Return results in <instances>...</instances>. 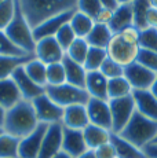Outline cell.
Returning <instances> with one entry per match:
<instances>
[{
	"label": "cell",
	"mask_w": 157,
	"mask_h": 158,
	"mask_svg": "<svg viewBox=\"0 0 157 158\" xmlns=\"http://www.w3.org/2000/svg\"><path fill=\"white\" fill-rule=\"evenodd\" d=\"M134 25V13H132L131 4H121L113 11V18H112L109 28L113 32V35L120 33L123 29Z\"/></svg>",
	"instance_id": "23"
},
{
	"label": "cell",
	"mask_w": 157,
	"mask_h": 158,
	"mask_svg": "<svg viewBox=\"0 0 157 158\" xmlns=\"http://www.w3.org/2000/svg\"><path fill=\"white\" fill-rule=\"evenodd\" d=\"M63 127V125H62ZM88 150L84 140L83 131L78 129H70L65 128L62 129V151H65L66 154H69L70 157L77 158L83 153Z\"/></svg>",
	"instance_id": "16"
},
{
	"label": "cell",
	"mask_w": 157,
	"mask_h": 158,
	"mask_svg": "<svg viewBox=\"0 0 157 158\" xmlns=\"http://www.w3.org/2000/svg\"><path fill=\"white\" fill-rule=\"evenodd\" d=\"M146 23H147V28H155L157 29V10L156 8H149L146 15Z\"/></svg>",
	"instance_id": "45"
},
{
	"label": "cell",
	"mask_w": 157,
	"mask_h": 158,
	"mask_svg": "<svg viewBox=\"0 0 157 158\" xmlns=\"http://www.w3.org/2000/svg\"><path fill=\"white\" fill-rule=\"evenodd\" d=\"M66 83L65 66L62 62L47 65V87H55Z\"/></svg>",
	"instance_id": "34"
},
{
	"label": "cell",
	"mask_w": 157,
	"mask_h": 158,
	"mask_svg": "<svg viewBox=\"0 0 157 158\" xmlns=\"http://www.w3.org/2000/svg\"><path fill=\"white\" fill-rule=\"evenodd\" d=\"M149 3H150V7L157 10V0H149Z\"/></svg>",
	"instance_id": "53"
},
{
	"label": "cell",
	"mask_w": 157,
	"mask_h": 158,
	"mask_svg": "<svg viewBox=\"0 0 157 158\" xmlns=\"http://www.w3.org/2000/svg\"><path fill=\"white\" fill-rule=\"evenodd\" d=\"M112 18H113V10L110 8H106V7H102L99 10V13L95 15L94 21L96 23H102V25H109Z\"/></svg>",
	"instance_id": "44"
},
{
	"label": "cell",
	"mask_w": 157,
	"mask_h": 158,
	"mask_svg": "<svg viewBox=\"0 0 157 158\" xmlns=\"http://www.w3.org/2000/svg\"><path fill=\"white\" fill-rule=\"evenodd\" d=\"M83 135H84V140H86L87 148L88 150H96L98 147L106 144L110 142L112 138V132L105 128H101V127L96 125H87L86 128L83 129Z\"/></svg>",
	"instance_id": "20"
},
{
	"label": "cell",
	"mask_w": 157,
	"mask_h": 158,
	"mask_svg": "<svg viewBox=\"0 0 157 158\" xmlns=\"http://www.w3.org/2000/svg\"><path fill=\"white\" fill-rule=\"evenodd\" d=\"M39 124L40 123L37 120L32 102L22 99L14 107L6 110L3 129H4V132L10 133L18 139H22L31 135L39 127Z\"/></svg>",
	"instance_id": "2"
},
{
	"label": "cell",
	"mask_w": 157,
	"mask_h": 158,
	"mask_svg": "<svg viewBox=\"0 0 157 158\" xmlns=\"http://www.w3.org/2000/svg\"><path fill=\"white\" fill-rule=\"evenodd\" d=\"M46 94L61 107H68L73 105H87L90 95L84 88H78L65 83L55 87H46Z\"/></svg>",
	"instance_id": "5"
},
{
	"label": "cell",
	"mask_w": 157,
	"mask_h": 158,
	"mask_svg": "<svg viewBox=\"0 0 157 158\" xmlns=\"http://www.w3.org/2000/svg\"><path fill=\"white\" fill-rule=\"evenodd\" d=\"M18 4L32 29L48 18L77 10V0H18Z\"/></svg>",
	"instance_id": "1"
},
{
	"label": "cell",
	"mask_w": 157,
	"mask_h": 158,
	"mask_svg": "<svg viewBox=\"0 0 157 158\" xmlns=\"http://www.w3.org/2000/svg\"><path fill=\"white\" fill-rule=\"evenodd\" d=\"M94 153H95L96 158H117L116 148H114V146L112 144V142L101 146V147H98L96 150H94Z\"/></svg>",
	"instance_id": "43"
},
{
	"label": "cell",
	"mask_w": 157,
	"mask_h": 158,
	"mask_svg": "<svg viewBox=\"0 0 157 158\" xmlns=\"http://www.w3.org/2000/svg\"><path fill=\"white\" fill-rule=\"evenodd\" d=\"M117 135H120L127 142L137 146L138 148L143 150V147L150 144L153 142V139L156 138L157 123L146 118L138 111H135L131 120L128 121V124L124 127V129Z\"/></svg>",
	"instance_id": "3"
},
{
	"label": "cell",
	"mask_w": 157,
	"mask_h": 158,
	"mask_svg": "<svg viewBox=\"0 0 157 158\" xmlns=\"http://www.w3.org/2000/svg\"><path fill=\"white\" fill-rule=\"evenodd\" d=\"M132 94V87L127 81L124 76L116 78H110L108 80V98L117 99V98H124Z\"/></svg>",
	"instance_id": "29"
},
{
	"label": "cell",
	"mask_w": 157,
	"mask_h": 158,
	"mask_svg": "<svg viewBox=\"0 0 157 158\" xmlns=\"http://www.w3.org/2000/svg\"><path fill=\"white\" fill-rule=\"evenodd\" d=\"M77 158H96L94 150H87L86 153H83L81 156H78Z\"/></svg>",
	"instance_id": "48"
},
{
	"label": "cell",
	"mask_w": 157,
	"mask_h": 158,
	"mask_svg": "<svg viewBox=\"0 0 157 158\" xmlns=\"http://www.w3.org/2000/svg\"><path fill=\"white\" fill-rule=\"evenodd\" d=\"M152 144H157V135H156V138L153 139V142H152Z\"/></svg>",
	"instance_id": "54"
},
{
	"label": "cell",
	"mask_w": 157,
	"mask_h": 158,
	"mask_svg": "<svg viewBox=\"0 0 157 158\" xmlns=\"http://www.w3.org/2000/svg\"><path fill=\"white\" fill-rule=\"evenodd\" d=\"M150 91H152V94L157 98V77H156V80H155V83H153V85L152 88H150Z\"/></svg>",
	"instance_id": "51"
},
{
	"label": "cell",
	"mask_w": 157,
	"mask_h": 158,
	"mask_svg": "<svg viewBox=\"0 0 157 158\" xmlns=\"http://www.w3.org/2000/svg\"><path fill=\"white\" fill-rule=\"evenodd\" d=\"M86 107H87V113H88L90 124L101 127V128H105L112 132V113H110L109 101L90 98Z\"/></svg>",
	"instance_id": "10"
},
{
	"label": "cell",
	"mask_w": 157,
	"mask_h": 158,
	"mask_svg": "<svg viewBox=\"0 0 157 158\" xmlns=\"http://www.w3.org/2000/svg\"><path fill=\"white\" fill-rule=\"evenodd\" d=\"M131 6H132V13H134V25L141 30L146 29L147 28L146 15L150 8L149 0H135Z\"/></svg>",
	"instance_id": "33"
},
{
	"label": "cell",
	"mask_w": 157,
	"mask_h": 158,
	"mask_svg": "<svg viewBox=\"0 0 157 158\" xmlns=\"http://www.w3.org/2000/svg\"><path fill=\"white\" fill-rule=\"evenodd\" d=\"M109 106L112 113V132L120 133L137 111L134 98L132 95H128L124 98L110 99Z\"/></svg>",
	"instance_id": "6"
},
{
	"label": "cell",
	"mask_w": 157,
	"mask_h": 158,
	"mask_svg": "<svg viewBox=\"0 0 157 158\" xmlns=\"http://www.w3.org/2000/svg\"><path fill=\"white\" fill-rule=\"evenodd\" d=\"M61 124L65 128L78 131H83L87 125H90V118L86 105H73L65 107Z\"/></svg>",
	"instance_id": "18"
},
{
	"label": "cell",
	"mask_w": 157,
	"mask_h": 158,
	"mask_svg": "<svg viewBox=\"0 0 157 158\" xmlns=\"http://www.w3.org/2000/svg\"><path fill=\"white\" fill-rule=\"evenodd\" d=\"M32 105L35 107L36 115L40 124H61L63 117V107L57 105L54 101H51L50 96L46 92L43 95L37 96L36 99L32 101Z\"/></svg>",
	"instance_id": "7"
},
{
	"label": "cell",
	"mask_w": 157,
	"mask_h": 158,
	"mask_svg": "<svg viewBox=\"0 0 157 158\" xmlns=\"http://www.w3.org/2000/svg\"><path fill=\"white\" fill-rule=\"evenodd\" d=\"M4 117H6V110L0 106V127H3V124H4Z\"/></svg>",
	"instance_id": "49"
},
{
	"label": "cell",
	"mask_w": 157,
	"mask_h": 158,
	"mask_svg": "<svg viewBox=\"0 0 157 158\" xmlns=\"http://www.w3.org/2000/svg\"><path fill=\"white\" fill-rule=\"evenodd\" d=\"M135 62L141 63L142 66H145V68H147L149 70L155 72L157 74V52H155V51L139 48Z\"/></svg>",
	"instance_id": "39"
},
{
	"label": "cell",
	"mask_w": 157,
	"mask_h": 158,
	"mask_svg": "<svg viewBox=\"0 0 157 158\" xmlns=\"http://www.w3.org/2000/svg\"><path fill=\"white\" fill-rule=\"evenodd\" d=\"M69 25H70V28L73 29L76 37L86 39L87 36L90 35V32L92 30V28H94L95 21L92 17H90V15L76 10L73 14V17H72L70 22H69Z\"/></svg>",
	"instance_id": "26"
},
{
	"label": "cell",
	"mask_w": 157,
	"mask_h": 158,
	"mask_svg": "<svg viewBox=\"0 0 157 158\" xmlns=\"http://www.w3.org/2000/svg\"><path fill=\"white\" fill-rule=\"evenodd\" d=\"M138 51H139V47H134V45L125 43L120 37V35H114L112 37L109 45L106 47L108 58L121 65L123 68L131 65L137 60Z\"/></svg>",
	"instance_id": "8"
},
{
	"label": "cell",
	"mask_w": 157,
	"mask_h": 158,
	"mask_svg": "<svg viewBox=\"0 0 157 158\" xmlns=\"http://www.w3.org/2000/svg\"><path fill=\"white\" fill-rule=\"evenodd\" d=\"M47 127L48 125L46 124H39V127L31 135L21 139L19 148H18V158H39Z\"/></svg>",
	"instance_id": "12"
},
{
	"label": "cell",
	"mask_w": 157,
	"mask_h": 158,
	"mask_svg": "<svg viewBox=\"0 0 157 158\" xmlns=\"http://www.w3.org/2000/svg\"><path fill=\"white\" fill-rule=\"evenodd\" d=\"M21 139L4 132L0 136V158H18Z\"/></svg>",
	"instance_id": "30"
},
{
	"label": "cell",
	"mask_w": 157,
	"mask_h": 158,
	"mask_svg": "<svg viewBox=\"0 0 157 158\" xmlns=\"http://www.w3.org/2000/svg\"><path fill=\"white\" fill-rule=\"evenodd\" d=\"M62 63L65 66V74H66V83L70 85L84 88L86 87V78H87V70L81 63H77L74 60L69 59L65 55L62 59ZM86 89V88H84Z\"/></svg>",
	"instance_id": "22"
},
{
	"label": "cell",
	"mask_w": 157,
	"mask_h": 158,
	"mask_svg": "<svg viewBox=\"0 0 157 158\" xmlns=\"http://www.w3.org/2000/svg\"><path fill=\"white\" fill-rule=\"evenodd\" d=\"M17 10V0H4L0 3V30H6L13 21Z\"/></svg>",
	"instance_id": "35"
},
{
	"label": "cell",
	"mask_w": 157,
	"mask_h": 158,
	"mask_svg": "<svg viewBox=\"0 0 157 158\" xmlns=\"http://www.w3.org/2000/svg\"><path fill=\"white\" fill-rule=\"evenodd\" d=\"M113 32L110 30L109 25H102V23H96L94 25L92 30L90 32V35L86 37L87 43L90 44V47H96V48H105L109 45L112 37H113Z\"/></svg>",
	"instance_id": "25"
},
{
	"label": "cell",
	"mask_w": 157,
	"mask_h": 158,
	"mask_svg": "<svg viewBox=\"0 0 157 158\" xmlns=\"http://www.w3.org/2000/svg\"><path fill=\"white\" fill-rule=\"evenodd\" d=\"M99 72H101L102 74H104L105 77L108 78V80L124 76V68H123L121 65H119L117 62L112 60L110 58H106V59H105V62L102 63Z\"/></svg>",
	"instance_id": "40"
},
{
	"label": "cell",
	"mask_w": 157,
	"mask_h": 158,
	"mask_svg": "<svg viewBox=\"0 0 157 158\" xmlns=\"http://www.w3.org/2000/svg\"><path fill=\"white\" fill-rule=\"evenodd\" d=\"M53 158H73V157H70L69 154H66L65 151H59V153L57 154V156H54Z\"/></svg>",
	"instance_id": "50"
},
{
	"label": "cell",
	"mask_w": 157,
	"mask_h": 158,
	"mask_svg": "<svg viewBox=\"0 0 157 158\" xmlns=\"http://www.w3.org/2000/svg\"><path fill=\"white\" fill-rule=\"evenodd\" d=\"M99 2H101V4L104 6V7L110 8V10H113V11L119 7V4H117L116 0H99Z\"/></svg>",
	"instance_id": "47"
},
{
	"label": "cell",
	"mask_w": 157,
	"mask_h": 158,
	"mask_svg": "<svg viewBox=\"0 0 157 158\" xmlns=\"http://www.w3.org/2000/svg\"><path fill=\"white\" fill-rule=\"evenodd\" d=\"M33 55L36 59L41 60L46 65H50V63L62 62V59L65 58V51L58 44L55 37H46L36 41Z\"/></svg>",
	"instance_id": "11"
},
{
	"label": "cell",
	"mask_w": 157,
	"mask_h": 158,
	"mask_svg": "<svg viewBox=\"0 0 157 158\" xmlns=\"http://www.w3.org/2000/svg\"><path fill=\"white\" fill-rule=\"evenodd\" d=\"M3 133H4V129H3V127H0V136H2Z\"/></svg>",
	"instance_id": "55"
},
{
	"label": "cell",
	"mask_w": 157,
	"mask_h": 158,
	"mask_svg": "<svg viewBox=\"0 0 157 158\" xmlns=\"http://www.w3.org/2000/svg\"><path fill=\"white\" fill-rule=\"evenodd\" d=\"M124 77L129 83V85L132 87V91L150 89L157 74L155 72L149 70L147 68H145V66H142L141 63L134 62L124 68Z\"/></svg>",
	"instance_id": "9"
},
{
	"label": "cell",
	"mask_w": 157,
	"mask_h": 158,
	"mask_svg": "<svg viewBox=\"0 0 157 158\" xmlns=\"http://www.w3.org/2000/svg\"><path fill=\"white\" fill-rule=\"evenodd\" d=\"M108 58V52L105 48H96V47H90V51L87 54V58L84 60V68L87 72H96L101 69L102 63Z\"/></svg>",
	"instance_id": "32"
},
{
	"label": "cell",
	"mask_w": 157,
	"mask_h": 158,
	"mask_svg": "<svg viewBox=\"0 0 157 158\" xmlns=\"http://www.w3.org/2000/svg\"><path fill=\"white\" fill-rule=\"evenodd\" d=\"M120 37L125 41V43L134 45V47H139V39H141V29H138L135 25H131L128 28L123 29L120 33Z\"/></svg>",
	"instance_id": "42"
},
{
	"label": "cell",
	"mask_w": 157,
	"mask_h": 158,
	"mask_svg": "<svg viewBox=\"0 0 157 158\" xmlns=\"http://www.w3.org/2000/svg\"><path fill=\"white\" fill-rule=\"evenodd\" d=\"M74 11H68V13H63V14L55 15V17H53V18H48L43 23L36 26V28L33 29V37H35V40L39 41L46 37H54V36L57 35V32H58L63 25L70 22Z\"/></svg>",
	"instance_id": "15"
},
{
	"label": "cell",
	"mask_w": 157,
	"mask_h": 158,
	"mask_svg": "<svg viewBox=\"0 0 157 158\" xmlns=\"http://www.w3.org/2000/svg\"><path fill=\"white\" fill-rule=\"evenodd\" d=\"M84 88L88 92L90 98L109 101V98H108V78L99 70L87 72L86 87Z\"/></svg>",
	"instance_id": "19"
},
{
	"label": "cell",
	"mask_w": 157,
	"mask_h": 158,
	"mask_svg": "<svg viewBox=\"0 0 157 158\" xmlns=\"http://www.w3.org/2000/svg\"><path fill=\"white\" fill-rule=\"evenodd\" d=\"M35 55H0V80H6L13 76V73L17 70L19 66L25 65L29 59Z\"/></svg>",
	"instance_id": "27"
},
{
	"label": "cell",
	"mask_w": 157,
	"mask_h": 158,
	"mask_svg": "<svg viewBox=\"0 0 157 158\" xmlns=\"http://www.w3.org/2000/svg\"><path fill=\"white\" fill-rule=\"evenodd\" d=\"M62 124H51L47 127L39 158H53L62 151Z\"/></svg>",
	"instance_id": "14"
},
{
	"label": "cell",
	"mask_w": 157,
	"mask_h": 158,
	"mask_svg": "<svg viewBox=\"0 0 157 158\" xmlns=\"http://www.w3.org/2000/svg\"><path fill=\"white\" fill-rule=\"evenodd\" d=\"M0 55H15V56H22V55H33V54H25L22 50L13 44V41L7 37L4 30H0Z\"/></svg>",
	"instance_id": "36"
},
{
	"label": "cell",
	"mask_w": 157,
	"mask_h": 158,
	"mask_svg": "<svg viewBox=\"0 0 157 158\" xmlns=\"http://www.w3.org/2000/svg\"><path fill=\"white\" fill-rule=\"evenodd\" d=\"M55 37V40L58 41V44L62 47V50L66 52V50H68L69 47L72 45L74 40H76V35H74L73 29L70 28V25L69 23H66V25H63L61 29L57 32V35L54 36Z\"/></svg>",
	"instance_id": "38"
},
{
	"label": "cell",
	"mask_w": 157,
	"mask_h": 158,
	"mask_svg": "<svg viewBox=\"0 0 157 158\" xmlns=\"http://www.w3.org/2000/svg\"><path fill=\"white\" fill-rule=\"evenodd\" d=\"M139 48L157 52V29L146 28V29L141 30Z\"/></svg>",
	"instance_id": "37"
},
{
	"label": "cell",
	"mask_w": 157,
	"mask_h": 158,
	"mask_svg": "<svg viewBox=\"0 0 157 158\" xmlns=\"http://www.w3.org/2000/svg\"><path fill=\"white\" fill-rule=\"evenodd\" d=\"M6 35L7 37L15 44L19 50H22L25 54H33L36 47V40L33 37V29L29 25L28 19L25 18L22 10H21L19 4L17 0V10L15 15H14L13 21L10 25L6 28Z\"/></svg>",
	"instance_id": "4"
},
{
	"label": "cell",
	"mask_w": 157,
	"mask_h": 158,
	"mask_svg": "<svg viewBox=\"0 0 157 158\" xmlns=\"http://www.w3.org/2000/svg\"><path fill=\"white\" fill-rule=\"evenodd\" d=\"M110 142L116 148L117 158H147L142 148H138L137 146L127 142L125 139H123L117 133L112 132Z\"/></svg>",
	"instance_id": "24"
},
{
	"label": "cell",
	"mask_w": 157,
	"mask_h": 158,
	"mask_svg": "<svg viewBox=\"0 0 157 158\" xmlns=\"http://www.w3.org/2000/svg\"><path fill=\"white\" fill-rule=\"evenodd\" d=\"M21 101L22 96L13 78L10 77L6 80H0V106L4 110H8Z\"/></svg>",
	"instance_id": "21"
},
{
	"label": "cell",
	"mask_w": 157,
	"mask_h": 158,
	"mask_svg": "<svg viewBox=\"0 0 157 158\" xmlns=\"http://www.w3.org/2000/svg\"><path fill=\"white\" fill-rule=\"evenodd\" d=\"M3 2H4V0H0V3H3Z\"/></svg>",
	"instance_id": "56"
},
{
	"label": "cell",
	"mask_w": 157,
	"mask_h": 158,
	"mask_svg": "<svg viewBox=\"0 0 157 158\" xmlns=\"http://www.w3.org/2000/svg\"><path fill=\"white\" fill-rule=\"evenodd\" d=\"M102 7L104 6L99 0H77V10L92 18H95V15L99 13Z\"/></svg>",
	"instance_id": "41"
},
{
	"label": "cell",
	"mask_w": 157,
	"mask_h": 158,
	"mask_svg": "<svg viewBox=\"0 0 157 158\" xmlns=\"http://www.w3.org/2000/svg\"><path fill=\"white\" fill-rule=\"evenodd\" d=\"M143 153L147 158H157V144H147L143 147Z\"/></svg>",
	"instance_id": "46"
},
{
	"label": "cell",
	"mask_w": 157,
	"mask_h": 158,
	"mask_svg": "<svg viewBox=\"0 0 157 158\" xmlns=\"http://www.w3.org/2000/svg\"><path fill=\"white\" fill-rule=\"evenodd\" d=\"M132 98L135 102L137 111L149 120L157 123V98L150 89H135L132 91Z\"/></svg>",
	"instance_id": "17"
},
{
	"label": "cell",
	"mask_w": 157,
	"mask_h": 158,
	"mask_svg": "<svg viewBox=\"0 0 157 158\" xmlns=\"http://www.w3.org/2000/svg\"><path fill=\"white\" fill-rule=\"evenodd\" d=\"M26 74L35 81L37 85L46 88L47 87V65L43 63L41 60L36 59L35 56L29 59L28 62L23 65Z\"/></svg>",
	"instance_id": "28"
},
{
	"label": "cell",
	"mask_w": 157,
	"mask_h": 158,
	"mask_svg": "<svg viewBox=\"0 0 157 158\" xmlns=\"http://www.w3.org/2000/svg\"><path fill=\"white\" fill-rule=\"evenodd\" d=\"M11 78H13L14 83L17 84V87H18V89H19L21 96H22L23 101L32 102L33 99H36L37 96L43 95V94L46 92V88L37 85V84L26 74L25 69H23V65L19 66V68L13 73Z\"/></svg>",
	"instance_id": "13"
},
{
	"label": "cell",
	"mask_w": 157,
	"mask_h": 158,
	"mask_svg": "<svg viewBox=\"0 0 157 158\" xmlns=\"http://www.w3.org/2000/svg\"><path fill=\"white\" fill-rule=\"evenodd\" d=\"M88 51H90V44L87 43L86 39H78L77 37L76 40L72 43L70 47L66 50L65 55L68 56L69 59L84 65V60H86Z\"/></svg>",
	"instance_id": "31"
},
{
	"label": "cell",
	"mask_w": 157,
	"mask_h": 158,
	"mask_svg": "<svg viewBox=\"0 0 157 158\" xmlns=\"http://www.w3.org/2000/svg\"><path fill=\"white\" fill-rule=\"evenodd\" d=\"M116 2L119 6H121V4H132L135 0H116Z\"/></svg>",
	"instance_id": "52"
}]
</instances>
